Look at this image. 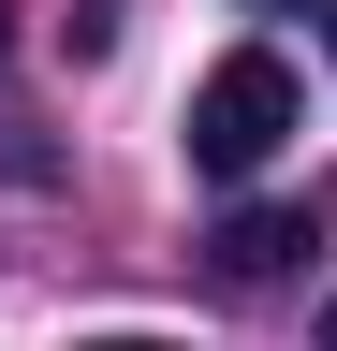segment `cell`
I'll use <instances>...</instances> for the list:
<instances>
[{
    "instance_id": "1",
    "label": "cell",
    "mask_w": 337,
    "mask_h": 351,
    "mask_svg": "<svg viewBox=\"0 0 337 351\" xmlns=\"http://www.w3.org/2000/svg\"><path fill=\"white\" fill-rule=\"evenodd\" d=\"M279 132H293V73L264 59V44H235V59L191 88V176H220V191H235V176L279 161Z\"/></svg>"
},
{
    "instance_id": "2",
    "label": "cell",
    "mask_w": 337,
    "mask_h": 351,
    "mask_svg": "<svg viewBox=\"0 0 337 351\" xmlns=\"http://www.w3.org/2000/svg\"><path fill=\"white\" fill-rule=\"evenodd\" d=\"M293 249H308V219H293V205H235L220 234H205V278L264 293V278H293Z\"/></svg>"
},
{
    "instance_id": "3",
    "label": "cell",
    "mask_w": 337,
    "mask_h": 351,
    "mask_svg": "<svg viewBox=\"0 0 337 351\" xmlns=\"http://www.w3.org/2000/svg\"><path fill=\"white\" fill-rule=\"evenodd\" d=\"M73 351H161V337H73Z\"/></svg>"
},
{
    "instance_id": "4",
    "label": "cell",
    "mask_w": 337,
    "mask_h": 351,
    "mask_svg": "<svg viewBox=\"0 0 337 351\" xmlns=\"http://www.w3.org/2000/svg\"><path fill=\"white\" fill-rule=\"evenodd\" d=\"M0 44H15V15H0Z\"/></svg>"
},
{
    "instance_id": "5",
    "label": "cell",
    "mask_w": 337,
    "mask_h": 351,
    "mask_svg": "<svg viewBox=\"0 0 337 351\" xmlns=\"http://www.w3.org/2000/svg\"><path fill=\"white\" fill-rule=\"evenodd\" d=\"M323 44H337V15H323Z\"/></svg>"
}]
</instances>
